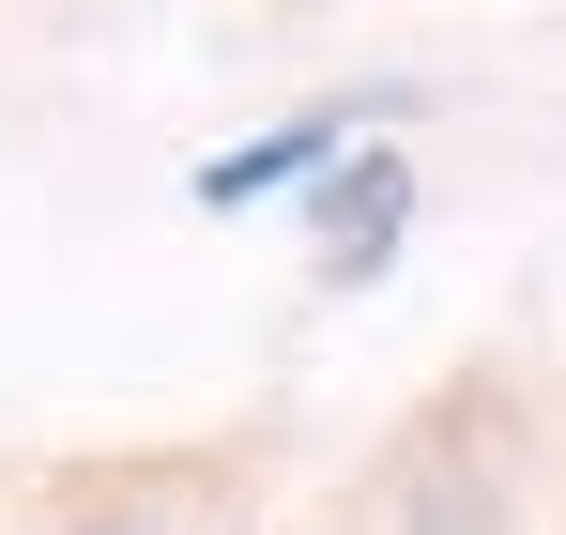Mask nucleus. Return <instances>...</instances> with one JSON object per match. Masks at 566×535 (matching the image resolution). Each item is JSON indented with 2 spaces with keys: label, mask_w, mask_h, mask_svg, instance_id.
<instances>
[{
  "label": "nucleus",
  "mask_w": 566,
  "mask_h": 535,
  "mask_svg": "<svg viewBox=\"0 0 566 535\" xmlns=\"http://www.w3.org/2000/svg\"><path fill=\"white\" fill-rule=\"evenodd\" d=\"M337 138H353V107H306V123H276V138H245V154H214V169H199V199H214V214H245V199H276V183L337 169Z\"/></svg>",
  "instance_id": "f03ea898"
},
{
  "label": "nucleus",
  "mask_w": 566,
  "mask_h": 535,
  "mask_svg": "<svg viewBox=\"0 0 566 535\" xmlns=\"http://www.w3.org/2000/svg\"><path fill=\"white\" fill-rule=\"evenodd\" d=\"M306 230H322V275H337V291H368V275L398 261V230H413V169H398L382 138H337V169H322V199H306Z\"/></svg>",
  "instance_id": "f257e3e1"
},
{
  "label": "nucleus",
  "mask_w": 566,
  "mask_h": 535,
  "mask_svg": "<svg viewBox=\"0 0 566 535\" xmlns=\"http://www.w3.org/2000/svg\"><path fill=\"white\" fill-rule=\"evenodd\" d=\"M93 535H123V521H93Z\"/></svg>",
  "instance_id": "7ed1b4c3"
}]
</instances>
